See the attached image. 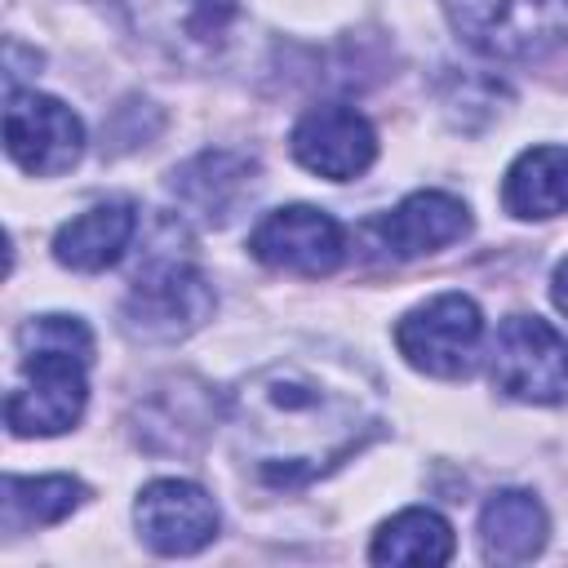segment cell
<instances>
[{
  "label": "cell",
  "instance_id": "obj_1",
  "mask_svg": "<svg viewBox=\"0 0 568 568\" xmlns=\"http://www.w3.org/2000/svg\"><path fill=\"white\" fill-rule=\"evenodd\" d=\"M377 395L337 359H275L231 395V435L244 466L271 488H302L364 448Z\"/></svg>",
  "mask_w": 568,
  "mask_h": 568
},
{
  "label": "cell",
  "instance_id": "obj_2",
  "mask_svg": "<svg viewBox=\"0 0 568 568\" xmlns=\"http://www.w3.org/2000/svg\"><path fill=\"white\" fill-rule=\"evenodd\" d=\"M22 386L4 404L13 435H62L89 404L93 333L75 315H36L18 328Z\"/></svg>",
  "mask_w": 568,
  "mask_h": 568
},
{
  "label": "cell",
  "instance_id": "obj_3",
  "mask_svg": "<svg viewBox=\"0 0 568 568\" xmlns=\"http://www.w3.org/2000/svg\"><path fill=\"white\" fill-rule=\"evenodd\" d=\"M209 315H213V284L195 266L182 222L160 217L146 257L133 271V288L120 306V324L138 342H178L195 333Z\"/></svg>",
  "mask_w": 568,
  "mask_h": 568
},
{
  "label": "cell",
  "instance_id": "obj_4",
  "mask_svg": "<svg viewBox=\"0 0 568 568\" xmlns=\"http://www.w3.org/2000/svg\"><path fill=\"white\" fill-rule=\"evenodd\" d=\"M453 31L501 62L546 58L568 40V0H444Z\"/></svg>",
  "mask_w": 568,
  "mask_h": 568
},
{
  "label": "cell",
  "instance_id": "obj_5",
  "mask_svg": "<svg viewBox=\"0 0 568 568\" xmlns=\"http://www.w3.org/2000/svg\"><path fill=\"white\" fill-rule=\"evenodd\" d=\"M493 386L524 404L568 399V337L541 315H510L493 337Z\"/></svg>",
  "mask_w": 568,
  "mask_h": 568
},
{
  "label": "cell",
  "instance_id": "obj_6",
  "mask_svg": "<svg viewBox=\"0 0 568 568\" xmlns=\"http://www.w3.org/2000/svg\"><path fill=\"white\" fill-rule=\"evenodd\" d=\"M484 315L466 293H439L395 324L399 355L430 377H466L479 359Z\"/></svg>",
  "mask_w": 568,
  "mask_h": 568
},
{
  "label": "cell",
  "instance_id": "obj_7",
  "mask_svg": "<svg viewBox=\"0 0 568 568\" xmlns=\"http://www.w3.org/2000/svg\"><path fill=\"white\" fill-rule=\"evenodd\" d=\"M4 146L13 164L31 178H58L67 173L80 151H84V124L80 115L36 89L9 84V106H4Z\"/></svg>",
  "mask_w": 568,
  "mask_h": 568
},
{
  "label": "cell",
  "instance_id": "obj_8",
  "mask_svg": "<svg viewBox=\"0 0 568 568\" xmlns=\"http://www.w3.org/2000/svg\"><path fill=\"white\" fill-rule=\"evenodd\" d=\"M248 253L262 266L275 271H293V275H333L346 257V235L337 226V217H328L315 204H288L266 213L253 235H248Z\"/></svg>",
  "mask_w": 568,
  "mask_h": 568
},
{
  "label": "cell",
  "instance_id": "obj_9",
  "mask_svg": "<svg viewBox=\"0 0 568 568\" xmlns=\"http://www.w3.org/2000/svg\"><path fill=\"white\" fill-rule=\"evenodd\" d=\"M293 160L328 182H351L377 160V133L373 124L342 102H320L293 124Z\"/></svg>",
  "mask_w": 568,
  "mask_h": 568
},
{
  "label": "cell",
  "instance_id": "obj_10",
  "mask_svg": "<svg viewBox=\"0 0 568 568\" xmlns=\"http://www.w3.org/2000/svg\"><path fill=\"white\" fill-rule=\"evenodd\" d=\"M133 519L155 555H195L217 537V506L191 479H151L138 493Z\"/></svg>",
  "mask_w": 568,
  "mask_h": 568
},
{
  "label": "cell",
  "instance_id": "obj_11",
  "mask_svg": "<svg viewBox=\"0 0 568 568\" xmlns=\"http://www.w3.org/2000/svg\"><path fill=\"white\" fill-rule=\"evenodd\" d=\"M368 231L377 235V248L390 262H413L422 253H435L462 240L470 231V209L448 191H417L399 200L390 213H382L377 222H368Z\"/></svg>",
  "mask_w": 568,
  "mask_h": 568
},
{
  "label": "cell",
  "instance_id": "obj_12",
  "mask_svg": "<svg viewBox=\"0 0 568 568\" xmlns=\"http://www.w3.org/2000/svg\"><path fill=\"white\" fill-rule=\"evenodd\" d=\"M257 160L244 155V151H226V146H213V151H200L191 155L186 164L173 169V195L200 213L204 222L213 226H226L257 191Z\"/></svg>",
  "mask_w": 568,
  "mask_h": 568
},
{
  "label": "cell",
  "instance_id": "obj_13",
  "mask_svg": "<svg viewBox=\"0 0 568 568\" xmlns=\"http://www.w3.org/2000/svg\"><path fill=\"white\" fill-rule=\"evenodd\" d=\"M138 235V213L129 200H106L84 209L80 217L62 222L53 235V257L71 271H106L124 257L129 240Z\"/></svg>",
  "mask_w": 568,
  "mask_h": 568
},
{
  "label": "cell",
  "instance_id": "obj_14",
  "mask_svg": "<svg viewBox=\"0 0 568 568\" xmlns=\"http://www.w3.org/2000/svg\"><path fill=\"white\" fill-rule=\"evenodd\" d=\"M546 510L524 488H501L479 510V546L493 564H528L546 546Z\"/></svg>",
  "mask_w": 568,
  "mask_h": 568
},
{
  "label": "cell",
  "instance_id": "obj_15",
  "mask_svg": "<svg viewBox=\"0 0 568 568\" xmlns=\"http://www.w3.org/2000/svg\"><path fill=\"white\" fill-rule=\"evenodd\" d=\"M501 204L515 217H559V213H568V146L524 151L506 169Z\"/></svg>",
  "mask_w": 568,
  "mask_h": 568
},
{
  "label": "cell",
  "instance_id": "obj_16",
  "mask_svg": "<svg viewBox=\"0 0 568 568\" xmlns=\"http://www.w3.org/2000/svg\"><path fill=\"white\" fill-rule=\"evenodd\" d=\"M373 564H448L453 559V528L435 510H399L386 519L368 546Z\"/></svg>",
  "mask_w": 568,
  "mask_h": 568
},
{
  "label": "cell",
  "instance_id": "obj_17",
  "mask_svg": "<svg viewBox=\"0 0 568 568\" xmlns=\"http://www.w3.org/2000/svg\"><path fill=\"white\" fill-rule=\"evenodd\" d=\"M84 501V484L71 475H40V479H22L9 475L4 479V528H44L67 519L75 506Z\"/></svg>",
  "mask_w": 568,
  "mask_h": 568
},
{
  "label": "cell",
  "instance_id": "obj_18",
  "mask_svg": "<svg viewBox=\"0 0 568 568\" xmlns=\"http://www.w3.org/2000/svg\"><path fill=\"white\" fill-rule=\"evenodd\" d=\"M550 297H555V306L568 315V257L555 266V280H550Z\"/></svg>",
  "mask_w": 568,
  "mask_h": 568
}]
</instances>
